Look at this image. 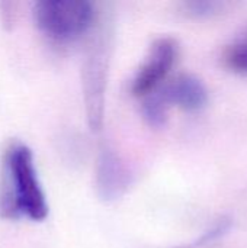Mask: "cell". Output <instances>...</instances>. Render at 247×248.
I'll return each mask as SVG.
<instances>
[{
  "instance_id": "cell-1",
  "label": "cell",
  "mask_w": 247,
  "mask_h": 248,
  "mask_svg": "<svg viewBox=\"0 0 247 248\" xmlns=\"http://www.w3.org/2000/svg\"><path fill=\"white\" fill-rule=\"evenodd\" d=\"M48 217L33 154L23 142H12L3 154L0 171V218L17 221L28 218L41 222Z\"/></svg>"
},
{
  "instance_id": "cell-2",
  "label": "cell",
  "mask_w": 247,
  "mask_h": 248,
  "mask_svg": "<svg viewBox=\"0 0 247 248\" xmlns=\"http://www.w3.org/2000/svg\"><path fill=\"white\" fill-rule=\"evenodd\" d=\"M33 20L51 41L73 42L92 28L95 6L87 0H41L33 4Z\"/></svg>"
},
{
  "instance_id": "cell-3",
  "label": "cell",
  "mask_w": 247,
  "mask_h": 248,
  "mask_svg": "<svg viewBox=\"0 0 247 248\" xmlns=\"http://www.w3.org/2000/svg\"><path fill=\"white\" fill-rule=\"evenodd\" d=\"M109 71V41L105 33L99 35L83 64V96L87 125L92 131H99L103 124L105 93Z\"/></svg>"
},
{
  "instance_id": "cell-4",
  "label": "cell",
  "mask_w": 247,
  "mask_h": 248,
  "mask_svg": "<svg viewBox=\"0 0 247 248\" xmlns=\"http://www.w3.org/2000/svg\"><path fill=\"white\" fill-rule=\"evenodd\" d=\"M179 55V44L172 36H162L156 39L148 54L138 68L135 77L131 83V93L137 97H146L156 89L169 76Z\"/></svg>"
},
{
  "instance_id": "cell-5",
  "label": "cell",
  "mask_w": 247,
  "mask_h": 248,
  "mask_svg": "<svg viewBox=\"0 0 247 248\" xmlns=\"http://www.w3.org/2000/svg\"><path fill=\"white\" fill-rule=\"evenodd\" d=\"M131 179V171L122 158L109 148L102 150L95 173V187L99 199L106 203L119 201L130 189Z\"/></svg>"
},
{
  "instance_id": "cell-6",
  "label": "cell",
  "mask_w": 247,
  "mask_h": 248,
  "mask_svg": "<svg viewBox=\"0 0 247 248\" xmlns=\"http://www.w3.org/2000/svg\"><path fill=\"white\" fill-rule=\"evenodd\" d=\"M165 106H176L186 112H199L208 103L204 83L192 74H179L154 90Z\"/></svg>"
},
{
  "instance_id": "cell-7",
  "label": "cell",
  "mask_w": 247,
  "mask_h": 248,
  "mask_svg": "<svg viewBox=\"0 0 247 248\" xmlns=\"http://www.w3.org/2000/svg\"><path fill=\"white\" fill-rule=\"evenodd\" d=\"M223 62L230 71L247 76V29L224 48Z\"/></svg>"
},
{
  "instance_id": "cell-8",
  "label": "cell",
  "mask_w": 247,
  "mask_h": 248,
  "mask_svg": "<svg viewBox=\"0 0 247 248\" xmlns=\"http://www.w3.org/2000/svg\"><path fill=\"white\" fill-rule=\"evenodd\" d=\"M167 108L157 96L156 92H151L146 96L143 103V116L146 122L153 128H162L167 119Z\"/></svg>"
},
{
  "instance_id": "cell-9",
  "label": "cell",
  "mask_w": 247,
  "mask_h": 248,
  "mask_svg": "<svg viewBox=\"0 0 247 248\" xmlns=\"http://www.w3.org/2000/svg\"><path fill=\"white\" fill-rule=\"evenodd\" d=\"M229 228H230V222H227V221H221V222H218L214 228H211L208 232H205V234H204L199 240H197L195 243L188 244V246H183V247H178V248L202 247V246H205V244H210V243H213V241L218 240L223 234H226V232L229 231Z\"/></svg>"
},
{
  "instance_id": "cell-10",
  "label": "cell",
  "mask_w": 247,
  "mask_h": 248,
  "mask_svg": "<svg viewBox=\"0 0 247 248\" xmlns=\"http://www.w3.org/2000/svg\"><path fill=\"white\" fill-rule=\"evenodd\" d=\"M220 7H221V3H214V1H188V3H185L186 12L192 16H199V17L214 15Z\"/></svg>"
}]
</instances>
